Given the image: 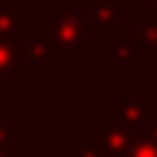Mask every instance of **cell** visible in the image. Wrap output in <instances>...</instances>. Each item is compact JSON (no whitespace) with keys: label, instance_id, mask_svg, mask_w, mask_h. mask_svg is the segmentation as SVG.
Listing matches in <instances>:
<instances>
[{"label":"cell","instance_id":"6da1fadb","mask_svg":"<svg viewBox=\"0 0 157 157\" xmlns=\"http://www.w3.org/2000/svg\"><path fill=\"white\" fill-rule=\"evenodd\" d=\"M84 29H87L84 26V12H67L64 9L56 21L44 23V38L50 41L52 52H56L58 58H67V52L82 44Z\"/></svg>","mask_w":157,"mask_h":157},{"label":"cell","instance_id":"7a4b0ae2","mask_svg":"<svg viewBox=\"0 0 157 157\" xmlns=\"http://www.w3.org/2000/svg\"><path fill=\"white\" fill-rule=\"evenodd\" d=\"M84 26L90 32H119L122 0H93V6L84 12Z\"/></svg>","mask_w":157,"mask_h":157},{"label":"cell","instance_id":"3957f363","mask_svg":"<svg viewBox=\"0 0 157 157\" xmlns=\"http://www.w3.org/2000/svg\"><path fill=\"white\" fill-rule=\"evenodd\" d=\"M131 137H134V131L122 128V125H102V128H96L93 134V143L99 146L102 157H125V148H128Z\"/></svg>","mask_w":157,"mask_h":157},{"label":"cell","instance_id":"277c9868","mask_svg":"<svg viewBox=\"0 0 157 157\" xmlns=\"http://www.w3.org/2000/svg\"><path fill=\"white\" fill-rule=\"evenodd\" d=\"M108 111H111V122L113 125L137 131V125L146 119V102L143 99H119V102H111Z\"/></svg>","mask_w":157,"mask_h":157},{"label":"cell","instance_id":"5b68a950","mask_svg":"<svg viewBox=\"0 0 157 157\" xmlns=\"http://www.w3.org/2000/svg\"><path fill=\"white\" fill-rule=\"evenodd\" d=\"M125 157H157V137L148 131H134L125 148Z\"/></svg>","mask_w":157,"mask_h":157},{"label":"cell","instance_id":"8992f818","mask_svg":"<svg viewBox=\"0 0 157 157\" xmlns=\"http://www.w3.org/2000/svg\"><path fill=\"white\" fill-rule=\"evenodd\" d=\"M23 29H26V12L23 9H15V12H9V9H0V35H21Z\"/></svg>","mask_w":157,"mask_h":157},{"label":"cell","instance_id":"52a82bcc","mask_svg":"<svg viewBox=\"0 0 157 157\" xmlns=\"http://www.w3.org/2000/svg\"><path fill=\"white\" fill-rule=\"evenodd\" d=\"M17 58H21V50H17L6 35H0V76L12 73L15 64H17Z\"/></svg>","mask_w":157,"mask_h":157},{"label":"cell","instance_id":"ba28073f","mask_svg":"<svg viewBox=\"0 0 157 157\" xmlns=\"http://www.w3.org/2000/svg\"><path fill=\"white\" fill-rule=\"evenodd\" d=\"M137 47H143V44H140V38H137L134 32H131V35H122L119 44L111 47V61H128V58L137 52Z\"/></svg>","mask_w":157,"mask_h":157},{"label":"cell","instance_id":"9c48e42d","mask_svg":"<svg viewBox=\"0 0 157 157\" xmlns=\"http://www.w3.org/2000/svg\"><path fill=\"white\" fill-rule=\"evenodd\" d=\"M134 35L140 38L143 47H157V23L151 21V17H143V21L134 26Z\"/></svg>","mask_w":157,"mask_h":157},{"label":"cell","instance_id":"30bf717a","mask_svg":"<svg viewBox=\"0 0 157 157\" xmlns=\"http://www.w3.org/2000/svg\"><path fill=\"white\" fill-rule=\"evenodd\" d=\"M21 56H29V58H35V61H50L56 52H52V47H50L47 38H38V41H29L26 50H23Z\"/></svg>","mask_w":157,"mask_h":157},{"label":"cell","instance_id":"8fae6325","mask_svg":"<svg viewBox=\"0 0 157 157\" xmlns=\"http://www.w3.org/2000/svg\"><path fill=\"white\" fill-rule=\"evenodd\" d=\"M70 157H102V151H99V146H96V143H90V146L78 148V151L70 154Z\"/></svg>","mask_w":157,"mask_h":157},{"label":"cell","instance_id":"7c38bea8","mask_svg":"<svg viewBox=\"0 0 157 157\" xmlns=\"http://www.w3.org/2000/svg\"><path fill=\"white\" fill-rule=\"evenodd\" d=\"M143 122H146L148 134H154V137H157V113H146V119H143Z\"/></svg>","mask_w":157,"mask_h":157},{"label":"cell","instance_id":"4fadbf2b","mask_svg":"<svg viewBox=\"0 0 157 157\" xmlns=\"http://www.w3.org/2000/svg\"><path fill=\"white\" fill-rule=\"evenodd\" d=\"M3 146H12V134H9V128L0 122V148H3Z\"/></svg>","mask_w":157,"mask_h":157},{"label":"cell","instance_id":"5bb4252c","mask_svg":"<svg viewBox=\"0 0 157 157\" xmlns=\"http://www.w3.org/2000/svg\"><path fill=\"white\" fill-rule=\"evenodd\" d=\"M146 17H151V21H154V23H157V3H154V6H151V9H148V15H146Z\"/></svg>","mask_w":157,"mask_h":157},{"label":"cell","instance_id":"9a60e30c","mask_svg":"<svg viewBox=\"0 0 157 157\" xmlns=\"http://www.w3.org/2000/svg\"><path fill=\"white\" fill-rule=\"evenodd\" d=\"M0 157H12V146H3V148H0Z\"/></svg>","mask_w":157,"mask_h":157},{"label":"cell","instance_id":"2e32d148","mask_svg":"<svg viewBox=\"0 0 157 157\" xmlns=\"http://www.w3.org/2000/svg\"><path fill=\"white\" fill-rule=\"evenodd\" d=\"M154 3H157V0H154Z\"/></svg>","mask_w":157,"mask_h":157}]
</instances>
